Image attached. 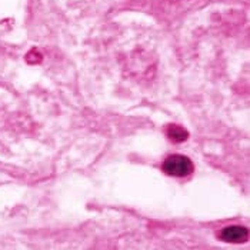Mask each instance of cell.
Instances as JSON below:
<instances>
[{"instance_id": "7a4b0ae2", "label": "cell", "mask_w": 250, "mask_h": 250, "mask_svg": "<svg viewBox=\"0 0 250 250\" xmlns=\"http://www.w3.org/2000/svg\"><path fill=\"white\" fill-rule=\"evenodd\" d=\"M219 239L228 243H245L249 239V230L243 226H228L219 233Z\"/></svg>"}, {"instance_id": "3957f363", "label": "cell", "mask_w": 250, "mask_h": 250, "mask_svg": "<svg viewBox=\"0 0 250 250\" xmlns=\"http://www.w3.org/2000/svg\"><path fill=\"white\" fill-rule=\"evenodd\" d=\"M166 136L173 143H182V142L188 140L189 132L183 126H180V125H169L167 129H166Z\"/></svg>"}, {"instance_id": "6da1fadb", "label": "cell", "mask_w": 250, "mask_h": 250, "mask_svg": "<svg viewBox=\"0 0 250 250\" xmlns=\"http://www.w3.org/2000/svg\"><path fill=\"white\" fill-rule=\"evenodd\" d=\"M163 172L173 177H185L193 172L192 160L183 154L169 156L163 162Z\"/></svg>"}, {"instance_id": "277c9868", "label": "cell", "mask_w": 250, "mask_h": 250, "mask_svg": "<svg viewBox=\"0 0 250 250\" xmlns=\"http://www.w3.org/2000/svg\"><path fill=\"white\" fill-rule=\"evenodd\" d=\"M43 60V55L39 52L38 49H32L27 55H26V62L29 64H38Z\"/></svg>"}]
</instances>
